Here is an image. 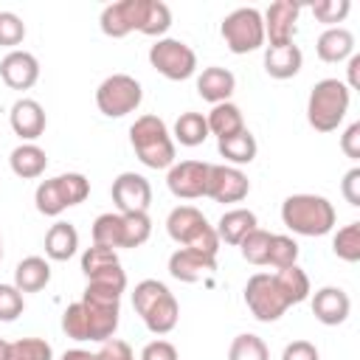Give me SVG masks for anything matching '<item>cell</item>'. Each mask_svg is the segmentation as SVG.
<instances>
[{
    "label": "cell",
    "mask_w": 360,
    "mask_h": 360,
    "mask_svg": "<svg viewBox=\"0 0 360 360\" xmlns=\"http://www.w3.org/2000/svg\"><path fill=\"white\" fill-rule=\"evenodd\" d=\"M335 219V205L321 194H290L281 202V222L298 236H326Z\"/></svg>",
    "instance_id": "6da1fadb"
},
{
    "label": "cell",
    "mask_w": 360,
    "mask_h": 360,
    "mask_svg": "<svg viewBox=\"0 0 360 360\" xmlns=\"http://www.w3.org/2000/svg\"><path fill=\"white\" fill-rule=\"evenodd\" d=\"M132 307L152 335H169L177 326L180 307L169 287L158 278H143L132 290Z\"/></svg>",
    "instance_id": "7a4b0ae2"
},
{
    "label": "cell",
    "mask_w": 360,
    "mask_h": 360,
    "mask_svg": "<svg viewBox=\"0 0 360 360\" xmlns=\"http://www.w3.org/2000/svg\"><path fill=\"white\" fill-rule=\"evenodd\" d=\"M352 90L340 79H321L307 98V121L315 132H335L349 112Z\"/></svg>",
    "instance_id": "3957f363"
},
{
    "label": "cell",
    "mask_w": 360,
    "mask_h": 360,
    "mask_svg": "<svg viewBox=\"0 0 360 360\" xmlns=\"http://www.w3.org/2000/svg\"><path fill=\"white\" fill-rule=\"evenodd\" d=\"M129 143L138 155V160L149 169H169L174 163V141L158 115H141L129 127Z\"/></svg>",
    "instance_id": "277c9868"
},
{
    "label": "cell",
    "mask_w": 360,
    "mask_h": 360,
    "mask_svg": "<svg viewBox=\"0 0 360 360\" xmlns=\"http://www.w3.org/2000/svg\"><path fill=\"white\" fill-rule=\"evenodd\" d=\"M166 231L180 248H188V250H197V253H205V256L217 259L219 236H217L214 225H208V219L200 208H194V205L172 208L169 217H166Z\"/></svg>",
    "instance_id": "5b68a950"
},
{
    "label": "cell",
    "mask_w": 360,
    "mask_h": 360,
    "mask_svg": "<svg viewBox=\"0 0 360 360\" xmlns=\"http://www.w3.org/2000/svg\"><path fill=\"white\" fill-rule=\"evenodd\" d=\"M82 307L87 312L90 323V340L104 343L115 335L118 329V315H121V290L101 284V281H87L82 292Z\"/></svg>",
    "instance_id": "8992f818"
},
{
    "label": "cell",
    "mask_w": 360,
    "mask_h": 360,
    "mask_svg": "<svg viewBox=\"0 0 360 360\" xmlns=\"http://www.w3.org/2000/svg\"><path fill=\"white\" fill-rule=\"evenodd\" d=\"M87 197H90V180L79 172H68V174H56L51 180H42L34 191L37 211L45 217H59L65 208L79 205Z\"/></svg>",
    "instance_id": "52a82bcc"
},
{
    "label": "cell",
    "mask_w": 360,
    "mask_h": 360,
    "mask_svg": "<svg viewBox=\"0 0 360 360\" xmlns=\"http://www.w3.org/2000/svg\"><path fill=\"white\" fill-rule=\"evenodd\" d=\"M141 101H143V87L129 73H112L96 90V107L107 118H124L135 112Z\"/></svg>",
    "instance_id": "ba28073f"
},
{
    "label": "cell",
    "mask_w": 360,
    "mask_h": 360,
    "mask_svg": "<svg viewBox=\"0 0 360 360\" xmlns=\"http://www.w3.org/2000/svg\"><path fill=\"white\" fill-rule=\"evenodd\" d=\"M219 34H222L228 51L236 53V56L250 53V51H259L264 45L262 11H256V8H236V11H231L222 20Z\"/></svg>",
    "instance_id": "9c48e42d"
},
{
    "label": "cell",
    "mask_w": 360,
    "mask_h": 360,
    "mask_svg": "<svg viewBox=\"0 0 360 360\" xmlns=\"http://www.w3.org/2000/svg\"><path fill=\"white\" fill-rule=\"evenodd\" d=\"M149 65L166 76L169 82H186L194 76L197 70V53L191 51V45H186L183 39H172V37H160L155 39V45L149 48Z\"/></svg>",
    "instance_id": "30bf717a"
},
{
    "label": "cell",
    "mask_w": 360,
    "mask_h": 360,
    "mask_svg": "<svg viewBox=\"0 0 360 360\" xmlns=\"http://www.w3.org/2000/svg\"><path fill=\"white\" fill-rule=\"evenodd\" d=\"M245 304H248L250 315L256 321H262V323H273V321H278L290 309L287 298L281 295V290H278V284H276V278L270 273H253L248 278V284H245Z\"/></svg>",
    "instance_id": "8fae6325"
},
{
    "label": "cell",
    "mask_w": 360,
    "mask_h": 360,
    "mask_svg": "<svg viewBox=\"0 0 360 360\" xmlns=\"http://www.w3.org/2000/svg\"><path fill=\"white\" fill-rule=\"evenodd\" d=\"M208 169H211V163H205V160H180V163H172L169 166V174H166V186L180 200L205 197V191H208Z\"/></svg>",
    "instance_id": "7c38bea8"
},
{
    "label": "cell",
    "mask_w": 360,
    "mask_h": 360,
    "mask_svg": "<svg viewBox=\"0 0 360 360\" xmlns=\"http://www.w3.org/2000/svg\"><path fill=\"white\" fill-rule=\"evenodd\" d=\"M110 194H112L118 214H146L152 202V186L138 172H121L112 180Z\"/></svg>",
    "instance_id": "4fadbf2b"
},
{
    "label": "cell",
    "mask_w": 360,
    "mask_h": 360,
    "mask_svg": "<svg viewBox=\"0 0 360 360\" xmlns=\"http://www.w3.org/2000/svg\"><path fill=\"white\" fill-rule=\"evenodd\" d=\"M146 3L149 0H118V3H110L101 8V17H98V25L107 37L112 39H121L132 31H141L143 25V14H146Z\"/></svg>",
    "instance_id": "5bb4252c"
},
{
    "label": "cell",
    "mask_w": 360,
    "mask_h": 360,
    "mask_svg": "<svg viewBox=\"0 0 360 360\" xmlns=\"http://www.w3.org/2000/svg\"><path fill=\"white\" fill-rule=\"evenodd\" d=\"M250 191V180L242 169L236 166H219L211 163L208 169V191L205 197H211L214 202H242Z\"/></svg>",
    "instance_id": "9a60e30c"
},
{
    "label": "cell",
    "mask_w": 360,
    "mask_h": 360,
    "mask_svg": "<svg viewBox=\"0 0 360 360\" xmlns=\"http://www.w3.org/2000/svg\"><path fill=\"white\" fill-rule=\"evenodd\" d=\"M301 6L292 0H276L267 6V11L262 14L264 22V39H270V45H290L295 37V22H298Z\"/></svg>",
    "instance_id": "2e32d148"
},
{
    "label": "cell",
    "mask_w": 360,
    "mask_h": 360,
    "mask_svg": "<svg viewBox=\"0 0 360 360\" xmlns=\"http://www.w3.org/2000/svg\"><path fill=\"white\" fill-rule=\"evenodd\" d=\"M0 79L11 90H31L39 79V62L28 51H8L0 62Z\"/></svg>",
    "instance_id": "e0dca14e"
},
{
    "label": "cell",
    "mask_w": 360,
    "mask_h": 360,
    "mask_svg": "<svg viewBox=\"0 0 360 360\" xmlns=\"http://www.w3.org/2000/svg\"><path fill=\"white\" fill-rule=\"evenodd\" d=\"M8 124L14 129V135H20L25 143H34L42 132H45V110L39 101L34 98H17L11 104V112H8Z\"/></svg>",
    "instance_id": "ac0fdd59"
},
{
    "label": "cell",
    "mask_w": 360,
    "mask_h": 360,
    "mask_svg": "<svg viewBox=\"0 0 360 360\" xmlns=\"http://www.w3.org/2000/svg\"><path fill=\"white\" fill-rule=\"evenodd\" d=\"M214 270H217V259L214 256H205V253H197V250H188V248H177L169 256L172 278L186 281V284H194V281L211 276Z\"/></svg>",
    "instance_id": "d6986e66"
},
{
    "label": "cell",
    "mask_w": 360,
    "mask_h": 360,
    "mask_svg": "<svg viewBox=\"0 0 360 360\" xmlns=\"http://www.w3.org/2000/svg\"><path fill=\"white\" fill-rule=\"evenodd\" d=\"M352 312V301L346 295V290L340 287H321L312 295V315L323 323V326H338L349 318Z\"/></svg>",
    "instance_id": "ffe728a7"
},
{
    "label": "cell",
    "mask_w": 360,
    "mask_h": 360,
    "mask_svg": "<svg viewBox=\"0 0 360 360\" xmlns=\"http://www.w3.org/2000/svg\"><path fill=\"white\" fill-rule=\"evenodd\" d=\"M233 90H236V76H233L228 68L211 65V68H205V70L197 76V93H200V98H205L208 104L231 101Z\"/></svg>",
    "instance_id": "44dd1931"
},
{
    "label": "cell",
    "mask_w": 360,
    "mask_h": 360,
    "mask_svg": "<svg viewBox=\"0 0 360 360\" xmlns=\"http://www.w3.org/2000/svg\"><path fill=\"white\" fill-rule=\"evenodd\" d=\"M315 51H318L321 62H329V65L343 62V59H349L354 53V34L349 28H343V25H332L318 37Z\"/></svg>",
    "instance_id": "7402d4cb"
},
{
    "label": "cell",
    "mask_w": 360,
    "mask_h": 360,
    "mask_svg": "<svg viewBox=\"0 0 360 360\" xmlns=\"http://www.w3.org/2000/svg\"><path fill=\"white\" fill-rule=\"evenodd\" d=\"M304 65V53L295 42L290 45H267L264 51V70L273 79H292Z\"/></svg>",
    "instance_id": "603a6c76"
},
{
    "label": "cell",
    "mask_w": 360,
    "mask_h": 360,
    "mask_svg": "<svg viewBox=\"0 0 360 360\" xmlns=\"http://www.w3.org/2000/svg\"><path fill=\"white\" fill-rule=\"evenodd\" d=\"M253 228H259V222H256V214L250 211V208H231V211H225L222 217H219V222H217V236H219V242H225V245H239Z\"/></svg>",
    "instance_id": "cb8c5ba5"
},
{
    "label": "cell",
    "mask_w": 360,
    "mask_h": 360,
    "mask_svg": "<svg viewBox=\"0 0 360 360\" xmlns=\"http://www.w3.org/2000/svg\"><path fill=\"white\" fill-rule=\"evenodd\" d=\"M8 166H11V172H14L17 177L34 180V177H39V174L48 169V155H45V149H39L37 143H20V146L11 149Z\"/></svg>",
    "instance_id": "d4e9b609"
},
{
    "label": "cell",
    "mask_w": 360,
    "mask_h": 360,
    "mask_svg": "<svg viewBox=\"0 0 360 360\" xmlns=\"http://www.w3.org/2000/svg\"><path fill=\"white\" fill-rule=\"evenodd\" d=\"M51 281V264L42 256H25L14 267V287L20 292H39Z\"/></svg>",
    "instance_id": "484cf974"
},
{
    "label": "cell",
    "mask_w": 360,
    "mask_h": 360,
    "mask_svg": "<svg viewBox=\"0 0 360 360\" xmlns=\"http://www.w3.org/2000/svg\"><path fill=\"white\" fill-rule=\"evenodd\" d=\"M79 250V231L70 222H53L45 233V256L53 262H68Z\"/></svg>",
    "instance_id": "4316f807"
},
{
    "label": "cell",
    "mask_w": 360,
    "mask_h": 360,
    "mask_svg": "<svg viewBox=\"0 0 360 360\" xmlns=\"http://www.w3.org/2000/svg\"><path fill=\"white\" fill-rule=\"evenodd\" d=\"M205 124H208V132L217 135V141L222 138H231L236 132L245 129V118H242V110L233 104V101H222V104H214L211 112L205 115Z\"/></svg>",
    "instance_id": "83f0119b"
},
{
    "label": "cell",
    "mask_w": 360,
    "mask_h": 360,
    "mask_svg": "<svg viewBox=\"0 0 360 360\" xmlns=\"http://www.w3.org/2000/svg\"><path fill=\"white\" fill-rule=\"evenodd\" d=\"M217 149H219V155H222L228 163H233V166L239 169V166H245V163H253V158H256V152H259V143H256V138H253L248 129H242V132H236V135H231V138L217 141Z\"/></svg>",
    "instance_id": "f1b7e54d"
},
{
    "label": "cell",
    "mask_w": 360,
    "mask_h": 360,
    "mask_svg": "<svg viewBox=\"0 0 360 360\" xmlns=\"http://www.w3.org/2000/svg\"><path fill=\"white\" fill-rule=\"evenodd\" d=\"M273 278H276V284H278V290H281V295L287 298L290 307L309 298V276L298 264L284 267V270H276Z\"/></svg>",
    "instance_id": "f546056e"
},
{
    "label": "cell",
    "mask_w": 360,
    "mask_h": 360,
    "mask_svg": "<svg viewBox=\"0 0 360 360\" xmlns=\"http://www.w3.org/2000/svg\"><path fill=\"white\" fill-rule=\"evenodd\" d=\"M208 124L202 112H180V118L174 121V141L183 146H200L208 138Z\"/></svg>",
    "instance_id": "4dcf8cb0"
},
{
    "label": "cell",
    "mask_w": 360,
    "mask_h": 360,
    "mask_svg": "<svg viewBox=\"0 0 360 360\" xmlns=\"http://www.w3.org/2000/svg\"><path fill=\"white\" fill-rule=\"evenodd\" d=\"M121 236H124V217L118 211L96 217V222H93V245L118 250L121 248Z\"/></svg>",
    "instance_id": "1f68e13d"
},
{
    "label": "cell",
    "mask_w": 360,
    "mask_h": 360,
    "mask_svg": "<svg viewBox=\"0 0 360 360\" xmlns=\"http://www.w3.org/2000/svg\"><path fill=\"white\" fill-rule=\"evenodd\" d=\"M3 360H53V349L42 338H20L6 346Z\"/></svg>",
    "instance_id": "d6a6232c"
},
{
    "label": "cell",
    "mask_w": 360,
    "mask_h": 360,
    "mask_svg": "<svg viewBox=\"0 0 360 360\" xmlns=\"http://www.w3.org/2000/svg\"><path fill=\"white\" fill-rule=\"evenodd\" d=\"M332 250L338 259L354 264L360 262V222H349L343 225L335 236H332Z\"/></svg>",
    "instance_id": "836d02e7"
},
{
    "label": "cell",
    "mask_w": 360,
    "mask_h": 360,
    "mask_svg": "<svg viewBox=\"0 0 360 360\" xmlns=\"http://www.w3.org/2000/svg\"><path fill=\"white\" fill-rule=\"evenodd\" d=\"M228 360H270V352H267V343L259 335L242 332L231 340Z\"/></svg>",
    "instance_id": "e575fe53"
},
{
    "label": "cell",
    "mask_w": 360,
    "mask_h": 360,
    "mask_svg": "<svg viewBox=\"0 0 360 360\" xmlns=\"http://www.w3.org/2000/svg\"><path fill=\"white\" fill-rule=\"evenodd\" d=\"M267 264L276 267V270H284V267L298 264V242L292 236L273 233L270 236V250H267Z\"/></svg>",
    "instance_id": "d590c367"
},
{
    "label": "cell",
    "mask_w": 360,
    "mask_h": 360,
    "mask_svg": "<svg viewBox=\"0 0 360 360\" xmlns=\"http://www.w3.org/2000/svg\"><path fill=\"white\" fill-rule=\"evenodd\" d=\"M270 231H262V228H253L236 248L242 253L245 262L250 264H267V250H270Z\"/></svg>",
    "instance_id": "8d00e7d4"
},
{
    "label": "cell",
    "mask_w": 360,
    "mask_h": 360,
    "mask_svg": "<svg viewBox=\"0 0 360 360\" xmlns=\"http://www.w3.org/2000/svg\"><path fill=\"white\" fill-rule=\"evenodd\" d=\"M169 28H172V11H169V6L160 3V0H149V3H146V14H143L141 34L160 39Z\"/></svg>",
    "instance_id": "74e56055"
},
{
    "label": "cell",
    "mask_w": 360,
    "mask_h": 360,
    "mask_svg": "<svg viewBox=\"0 0 360 360\" xmlns=\"http://www.w3.org/2000/svg\"><path fill=\"white\" fill-rule=\"evenodd\" d=\"M121 217H124L121 248H141L152 236V219H149V214H121Z\"/></svg>",
    "instance_id": "f35d334b"
},
{
    "label": "cell",
    "mask_w": 360,
    "mask_h": 360,
    "mask_svg": "<svg viewBox=\"0 0 360 360\" xmlns=\"http://www.w3.org/2000/svg\"><path fill=\"white\" fill-rule=\"evenodd\" d=\"M115 264H121V262H118V250H112V248L90 245V248L82 253V273H84L87 278H93L96 273H101V270H107V267H115Z\"/></svg>",
    "instance_id": "ab89813d"
},
{
    "label": "cell",
    "mask_w": 360,
    "mask_h": 360,
    "mask_svg": "<svg viewBox=\"0 0 360 360\" xmlns=\"http://www.w3.org/2000/svg\"><path fill=\"white\" fill-rule=\"evenodd\" d=\"M62 332L73 340H90V323H87V312L82 301L68 304V309L62 312Z\"/></svg>",
    "instance_id": "60d3db41"
},
{
    "label": "cell",
    "mask_w": 360,
    "mask_h": 360,
    "mask_svg": "<svg viewBox=\"0 0 360 360\" xmlns=\"http://www.w3.org/2000/svg\"><path fill=\"white\" fill-rule=\"evenodd\" d=\"M22 39H25V22L14 11H0V45L17 51Z\"/></svg>",
    "instance_id": "b9f144b4"
},
{
    "label": "cell",
    "mask_w": 360,
    "mask_h": 360,
    "mask_svg": "<svg viewBox=\"0 0 360 360\" xmlns=\"http://www.w3.org/2000/svg\"><path fill=\"white\" fill-rule=\"evenodd\" d=\"M25 309V298L14 284H0V321H14Z\"/></svg>",
    "instance_id": "7bdbcfd3"
},
{
    "label": "cell",
    "mask_w": 360,
    "mask_h": 360,
    "mask_svg": "<svg viewBox=\"0 0 360 360\" xmlns=\"http://www.w3.org/2000/svg\"><path fill=\"white\" fill-rule=\"evenodd\" d=\"M349 8H352L349 0H321V3L312 6V14H315L318 22H326V25L332 28L335 22H343V20H346Z\"/></svg>",
    "instance_id": "ee69618b"
},
{
    "label": "cell",
    "mask_w": 360,
    "mask_h": 360,
    "mask_svg": "<svg viewBox=\"0 0 360 360\" xmlns=\"http://www.w3.org/2000/svg\"><path fill=\"white\" fill-rule=\"evenodd\" d=\"M96 360H135V352L129 349L127 340L110 338V340H104L101 349L96 352Z\"/></svg>",
    "instance_id": "f6af8a7d"
},
{
    "label": "cell",
    "mask_w": 360,
    "mask_h": 360,
    "mask_svg": "<svg viewBox=\"0 0 360 360\" xmlns=\"http://www.w3.org/2000/svg\"><path fill=\"white\" fill-rule=\"evenodd\" d=\"M138 360H180L177 357V349H174V343H169V340H152V343H146L143 349H141V357Z\"/></svg>",
    "instance_id": "bcb514c9"
},
{
    "label": "cell",
    "mask_w": 360,
    "mask_h": 360,
    "mask_svg": "<svg viewBox=\"0 0 360 360\" xmlns=\"http://www.w3.org/2000/svg\"><path fill=\"white\" fill-rule=\"evenodd\" d=\"M281 360H321V354H318L315 343H309V340H292V343L284 346Z\"/></svg>",
    "instance_id": "7dc6e473"
},
{
    "label": "cell",
    "mask_w": 360,
    "mask_h": 360,
    "mask_svg": "<svg viewBox=\"0 0 360 360\" xmlns=\"http://www.w3.org/2000/svg\"><path fill=\"white\" fill-rule=\"evenodd\" d=\"M340 149H343L346 158L360 160V121H354V124H349V127L343 129V135H340Z\"/></svg>",
    "instance_id": "c3c4849f"
},
{
    "label": "cell",
    "mask_w": 360,
    "mask_h": 360,
    "mask_svg": "<svg viewBox=\"0 0 360 360\" xmlns=\"http://www.w3.org/2000/svg\"><path fill=\"white\" fill-rule=\"evenodd\" d=\"M340 191L346 197L349 205H360V166H352L346 174H343V183H340Z\"/></svg>",
    "instance_id": "681fc988"
},
{
    "label": "cell",
    "mask_w": 360,
    "mask_h": 360,
    "mask_svg": "<svg viewBox=\"0 0 360 360\" xmlns=\"http://www.w3.org/2000/svg\"><path fill=\"white\" fill-rule=\"evenodd\" d=\"M346 73H349L346 87H349V90H360V53H352V56H349V68H346Z\"/></svg>",
    "instance_id": "f907efd6"
},
{
    "label": "cell",
    "mask_w": 360,
    "mask_h": 360,
    "mask_svg": "<svg viewBox=\"0 0 360 360\" xmlns=\"http://www.w3.org/2000/svg\"><path fill=\"white\" fill-rule=\"evenodd\" d=\"M62 360H96V354H90V352H84V349H68V352L62 354Z\"/></svg>",
    "instance_id": "816d5d0a"
},
{
    "label": "cell",
    "mask_w": 360,
    "mask_h": 360,
    "mask_svg": "<svg viewBox=\"0 0 360 360\" xmlns=\"http://www.w3.org/2000/svg\"><path fill=\"white\" fill-rule=\"evenodd\" d=\"M6 346H8V340L0 338V360H3V354H6Z\"/></svg>",
    "instance_id": "f5cc1de1"
},
{
    "label": "cell",
    "mask_w": 360,
    "mask_h": 360,
    "mask_svg": "<svg viewBox=\"0 0 360 360\" xmlns=\"http://www.w3.org/2000/svg\"><path fill=\"white\" fill-rule=\"evenodd\" d=\"M0 262H3V236H0Z\"/></svg>",
    "instance_id": "db71d44e"
}]
</instances>
